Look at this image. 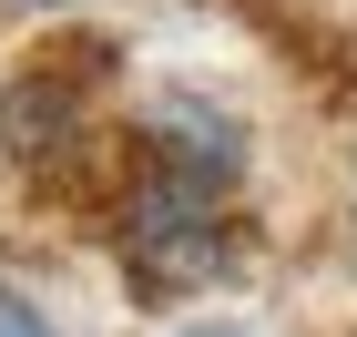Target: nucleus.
Instances as JSON below:
<instances>
[{"label":"nucleus","instance_id":"1","mask_svg":"<svg viewBox=\"0 0 357 337\" xmlns=\"http://www.w3.org/2000/svg\"><path fill=\"white\" fill-rule=\"evenodd\" d=\"M112 246H123V276H133L153 307H174V297H204V286L235 266V225H225V195H204V184H184V174L123 153Z\"/></svg>","mask_w":357,"mask_h":337},{"label":"nucleus","instance_id":"2","mask_svg":"<svg viewBox=\"0 0 357 337\" xmlns=\"http://www.w3.org/2000/svg\"><path fill=\"white\" fill-rule=\"evenodd\" d=\"M102 41H52V52H31L10 82H0V153L10 164H72L92 153V103H102Z\"/></svg>","mask_w":357,"mask_h":337},{"label":"nucleus","instance_id":"3","mask_svg":"<svg viewBox=\"0 0 357 337\" xmlns=\"http://www.w3.org/2000/svg\"><path fill=\"white\" fill-rule=\"evenodd\" d=\"M123 153L184 174V184H204V195H235V184H245V123H235L215 92H153V103L133 112Z\"/></svg>","mask_w":357,"mask_h":337},{"label":"nucleus","instance_id":"4","mask_svg":"<svg viewBox=\"0 0 357 337\" xmlns=\"http://www.w3.org/2000/svg\"><path fill=\"white\" fill-rule=\"evenodd\" d=\"M0 337H61V327H52V307H41V297H21V286L0 276Z\"/></svg>","mask_w":357,"mask_h":337},{"label":"nucleus","instance_id":"5","mask_svg":"<svg viewBox=\"0 0 357 337\" xmlns=\"http://www.w3.org/2000/svg\"><path fill=\"white\" fill-rule=\"evenodd\" d=\"M0 10H31V21H61V10H92V0H0Z\"/></svg>","mask_w":357,"mask_h":337},{"label":"nucleus","instance_id":"6","mask_svg":"<svg viewBox=\"0 0 357 337\" xmlns=\"http://www.w3.org/2000/svg\"><path fill=\"white\" fill-rule=\"evenodd\" d=\"M174 337H255V327H235V317H204V327H174Z\"/></svg>","mask_w":357,"mask_h":337}]
</instances>
